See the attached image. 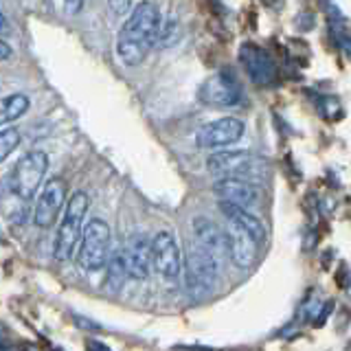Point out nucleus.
<instances>
[{
    "label": "nucleus",
    "mask_w": 351,
    "mask_h": 351,
    "mask_svg": "<svg viewBox=\"0 0 351 351\" xmlns=\"http://www.w3.org/2000/svg\"><path fill=\"white\" fill-rule=\"evenodd\" d=\"M226 244H228V257L233 259L239 268L246 270V268L252 266V263H255L259 241L252 237L248 230H244V228L233 224V222H228Z\"/></svg>",
    "instance_id": "obj_14"
},
{
    "label": "nucleus",
    "mask_w": 351,
    "mask_h": 351,
    "mask_svg": "<svg viewBox=\"0 0 351 351\" xmlns=\"http://www.w3.org/2000/svg\"><path fill=\"white\" fill-rule=\"evenodd\" d=\"M347 351H351V343H349V347H347Z\"/></svg>",
    "instance_id": "obj_26"
},
{
    "label": "nucleus",
    "mask_w": 351,
    "mask_h": 351,
    "mask_svg": "<svg viewBox=\"0 0 351 351\" xmlns=\"http://www.w3.org/2000/svg\"><path fill=\"white\" fill-rule=\"evenodd\" d=\"M130 277L128 272V257H125V250L119 248L112 257L108 261V274H106V285L110 292H119L123 288L125 279Z\"/></svg>",
    "instance_id": "obj_17"
},
{
    "label": "nucleus",
    "mask_w": 351,
    "mask_h": 351,
    "mask_svg": "<svg viewBox=\"0 0 351 351\" xmlns=\"http://www.w3.org/2000/svg\"><path fill=\"white\" fill-rule=\"evenodd\" d=\"M86 351H112V349H110L106 343H99V340H88Z\"/></svg>",
    "instance_id": "obj_23"
},
{
    "label": "nucleus",
    "mask_w": 351,
    "mask_h": 351,
    "mask_svg": "<svg viewBox=\"0 0 351 351\" xmlns=\"http://www.w3.org/2000/svg\"><path fill=\"white\" fill-rule=\"evenodd\" d=\"M75 325L82 327V329H93V332H99V329H101V325L90 323L88 318H82V316H75Z\"/></svg>",
    "instance_id": "obj_22"
},
{
    "label": "nucleus",
    "mask_w": 351,
    "mask_h": 351,
    "mask_svg": "<svg viewBox=\"0 0 351 351\" xmlns=\"http://www.w3.org/2000/svg\"><path fill=\"white\" fill-rule=\"evenodd\" d=\"M7 29V20H5V16L0 14V31H5Z\"/></svg>",
    "instance_id": "obj_25"
},
{
    "label": "nucleus",
    "mask_w": 351,
    "mask_h": 351,
    "mask_svg": "<svg viewBox=\"0 0 351 351\" xmlns=\"http://www.w3.org/2000/svg\"><path fill=\"white\" fill-rule=\"evenodd\" d=\"M217 270L219 263L208 255V252L197 244H191L184 255V283L186 292L191 294V299L200 301L204 296L211 294V290L217 283Z\"/></svg>",
    "instance_id": "obj_4"
},
{
    "label": "nucleus",
    "mask_w": 351,
    "mask_h": 351,
    "mask_svg": "<svg viewBox=\"0 0 351 351\" xmlns=\"http://www.w3.org/2000/svg\"><path fill=\"white\" fill-rule=\"evenodd\" d=\"M11 55H14V49H11L9 47V44L3 40V38H0V62H5V60H9L11 58Z\"/></svg>",
    "instance_id": "obj_24"
},
{
    "label": "nucleus",
    "mask_w": 351,
    "mask_h": 351,
    "mask_svg": "<svg viewBox=\"0 0 351 351\" xmlns=\"http://www.w3.org/2000/svg\"><path fill=\"white\" fill-rule=\"evenodd\" d=\"M162 18L158 7L143 0L125 18L117 33V58L123 66H138L160 40Z\"/></svg>",
    "instance_id": "obj_1"
},
{
    "label": "nucleus",
    "mask_w": 351,
    "mask_h": 351,
    "mask_svg": "<svg viewBox=\"0 0 351 351\" xmlns=\"http://www.w3.org/2000/svg\"><path fill=\"white\" fill-rule=\"evenodd\" d=\"M134 0H108V9L112 11V16L121 18V16H130L132 14V7Z\"/></svg>",
    "instance_id": "obj_20"
},
{
    "label": "nucleus",
    "mask_w": 351,
    "mask_h": 351,
    "mask_svg": "<svg viewBox=\"0 0 351 351\" xmlns=\"http://www.w3.org/2000/svg\"><path fill=\"white\" fill-rule=\"evenodd\" d=\"M244 136V121L235 117H222L211 123H204L195 132V145L202 149H224Z\"/></svg>",
    "instance_id": "obj_8"
},
{
    "label": "nucleus",
    "mask_w": 351,
    "mask_h": 351,
    "mask_svg": "<svg viewBox=\"0 0 351 351\" xmlns=\"http://www.w3.org/2000/svg\"><path fill=\"white\" fill-rule=\"evenodd\" d=\"M191 224H193V233H195L197 244H200V246L208 252V255H211V257L219 263V268H222V261H224L226 255H228L226 233L213 222V219L202 217V215L193 217V222H191Z\"/></svg>",
    "instance_id": "obj_13"
},
{
    "label": "nucleus",
    "mask_w": 351,
    "mask_h": 351,
    "mask_svg": "<svg viewBox=\"0 0 351 351\" xmlns=\"http://www.w3.org/2000/svg\"><path fill=\"white\" fill-rule=\"evenodd\" d=\"M213 193L219 195V202H230L241 208H255L261 202V193L255 184L241 178H219L213 184Z\"/></svg>",
    "instance_id": "obj_12"
},
{
    "label": "nucleus",
    "mask_w": 351,
    "mask_h": 351,
    "mask_svg": "<svg viewBox=\"0 0 351 351\" xmlns=\"http://www.w3.org/2000/svg\"><path fill=\"white\" fill-rule=\"evenodd\" d=\"M88 206H90V200L84 191H75L69 197V204L64 208L62 222L58 228V235H55V250L53 255L58 261H71L75 257L77 246L82 244L84 237V219L88 213Z\"/></svg>",
    "instance_id": "obj_3"
},
{
    "label": "nucleus",
    "mask_w": 351,
    "mask_h": 351,
    "mask_svg": "<svg viewBox=\"0 0 351 351\" xmlns=\"http://www.w3.org/2000/svg\"><path fill=\"white\" fill-rule=\"evenodd\" d=\"M20 145V132L16 128L0 130V162L7 160Z\"/></svg>",
    "instance_id": "obj_19"
},
{
    "label": "nucleus",
    "mask_w": 351,
    "mask_h": 351,
    "mask_svg": "<svg viewBox=\"0 0 351 351\" xmlns=\"http://www.w3.org/2000/svg\"><path fill=\"white\" fill-rule=\"evenodd\" d=\"M206 169L217 178H241L250 184H261L268 180V162L244 149H219L206 158Z\"/></svg>",
    "instance_id": "obj_2"
},
{
    "label": "nucleus",
    "mask_w": 351,
    "mask_h": 351,
    "mask_svg": "<svg viewBox=\"0 0 351 351\" xmlns=\"http://www.w3.org/2000/svg\"><path fill=\"white\" fill-rule=\"evenodd\" d=\"M66 202V182L62 178H53L44 184V189L33 208V224L40 228H51Z\"/></svg>",
    "instance_id": "obj_10"
},
{
    "label": "nucleus",
    "mask_w": 351,
    "mask_h": 351,
    "mask_svg": "<svg viewBox=\"0 0 351 351\" xmlns=\"http://www.w3.org/2000/svg\"><path fill=\"white\" fill-rule=\"evenodd\" d=\"M152 257L154 270H156L165 281H176L184 270L182 252L178 239L173 237L171 230H158L152 239Z\"/></svg>",
    "instance_id": "obj_7"
},
{
    "label": "nucleus",
    "mask_w": 351,
    "mask_h": 351,
    "mask_svg": "<svg viewBox=\"0 0 351 351\" xmlns=\"http://www.w3.org/2000/svg\"><path fill=\"white\" fill-rule=\"evenodd\" d=\"M29 106H31L29 97L22 95V93L0 97V125L11 123V121L20 119L22 114H27Z\"/></svg>",
    "instance_id": "obj_18"
},
{
    "label": "nucleus",
    "mask_w": 351,
    "mask_h": 351,
    "mask_svg": "<svg viewBox=\"0 0 351 351\" xmlns=\"http://www.w3.org/2000/svg\"><path fill=\"white\" fill-rule=\"evenodd\" d=\"M128 257V272L130 279L134 281H145L154 268V257H152V239L145 235H134L130 239L125 248Z\"/></svg>",
    "instance_id": "obj_15"
},
{
    "label": "nucleus",
    "mask_w": 351,
    "mask_h": 351,
    "mask_svg": "<svg viewBox=\"0 0 351 351\" xmlns=\"http://www.w3.org/2000/svg\"><path fill=\"white\" fill-rule=\"evenodd\" d=\"M66 16H77L84 9V0H60Z\"/></svg>",
    "instance_id": "obj_21"
},
{
    "label": "nucleus",
    "mask_w": 351,
    "mask_h": 351,
    "mask_svg": "<svg viewBox=\"0 0 351 351\" xmlns=\"http://www.w3.org/2000/svg\"><path fill=\"white\" fill-rule=\"evenodd\" d=\"M239 62L244 66V71L252 84L268 86L277 80V64L257 44H244L239 49Z\"/></svg>",
    "instance_id": "obj_11"
},
{
    "label": "nucleus",
    "mask_w": 351,
    "mask_h": 351,
    "mask_svg": "<svg viewBox=\"0 0 351 351\" xmlns=\"http://www.w3.org/2000/svg\"><path fill=\"white\" fill-rule=\"evenodd\" d=\"M200 101L211 108H233L241 101V88L230 73L222 71L200 86Z\"/></svg>",
    "instance_id": "obj_9"
},
{
    "label": "nucleus",
    "mask_w": 351,
    "mask_h": 351,
    "mask_svg": "<svg viewBox=\"0 0 351 351\" xmlns=\"http://www.w3.org/2000/svg\"><path fill=\"white\" fill-rule=\"evenodd\" d=\"M49 171V156L40 149L25 154L9 173V189L20 200H31Z\"/></svg>",
    "instance_id": "obj_5"
},
{
    "label": "nucleus",
    "mask_w": 351,
    "mask_h": 351,
    "mask_svg": "<svg viewBox=\"0 0 351 351\" xmlns=\"http://www.w3.org/2000/svg\"><path fill=\"white\" fill-rule=\"evenodd\" d=\"M219 208H222V213L226 215L228 222H233V224L241 226L244 230H248V233L255 237L259 244L266 239V226H263L261 219L257 215H252L248 208H241V206L230 204V202H219Z\"/></svg>",
    "instance_id": "obj_16"
},
{
    "label": "nucleus",
    "mask_w": 351,
    "mask_h": 351,
    "mask_svg": "<svg viewBox=\"0 0 351 351\" xmlns=\"http://www.w3.org/2000/svg\"><path fill=\"white\" fill-rule=\"evenodd\" d=\"M110 244H112V233L104 219L93 217L84 228L82 246H80V263L86 272H99L108 266L110 261Z\"/></svg>",
    "instance_id": "obj_6"
}]
</instances>
